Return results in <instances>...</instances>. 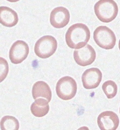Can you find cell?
<instances>
[{
    "instance_id": "cell-1",
    "label": "cell",
    "mask_w": 120,
    "mask_h": 130,
    "mask_svg": "<svg viewBox=\"0 0 120 130\" xmlns=\"http://www.w3.org/2000/svg\"><path fill=\"white\" fill-rule=\"evenodd\" d=\"M90 36V30L86 25L77 23L69 27L65 35V40L70 48L80 49L87 44Z\"/></svg>"
},
{
    "instance_id": "cell-2",
    "label": "cell",
    "mask_w": 120,
    "mask_h": 130,
    "mask_svg": "<svg viewBox=\"0 0 120 130\" xmlns=\"http://www.w3.org/2000/svg\"><path fill=\"white\" fill-rule=\"evenodd\" d=\"M94 9L98 19L104 23L114 20L118 13V7L114 0H100L95 4Z\"/></svg>"
},
{
    "instance_id": "cell-3",
    "label": "cell",
    "mask_w": 120,
    "mask_h": 130,
    "mask_svg": "<svg viewBox=\"0 0 120 130\" xmlns=\"http://www.w3.org/2000/svg\"><path fill=\"white\" fill-rule=\"evenodd\" d=\"M57 48V42L55 37L45 36L39 38L34 46L36 55L41 59H47L55 53Z\"/></svg>"
},
{
    "instance_id": "cell-4",
    "label": "cell",
    "mask_w": 120,
    "mask_h": 130,
    "mask_svg": "<svg viewBox=\"0 0 120 130\" xmlns=\"http://www.w3.org/2000/svg\"><path fill=\"white\" fill-rule=\"evenodd\" d=\"M94 41L102 49L110 50L114 48L116 38L114 32L106 26H100L94 31Z\"/></svg>"
},
{
    "instance_id": "cell-5",
    "label": "cell",
    "mask_w": 120,
    "mask_h": 130,
    "mask_svg": "<svg viewBox=\"0 0 120 130\" xmlns=\"http://www.w3.org/2000/svg\"><path fill=\"white\" fill-rule=\"evenodd\" d=\"M77 91V84L70 76H66L60 78L57 83L56 92L60 99L64 101L71 100L75 97Z\"/></svg>"
},
{
    "instance_id": "cell-6",
    "label": "cell",
    "mask_w": 120,
    "mask_h": 130,
    "mask_svg": "<svg viewBox=\"0 0 120 130\" xmlns=\"http://www.w3.org/2000/svg\"><path fill=\"white\" fill-rule=\"evenodd\" d=\"M29 53V47L26 42L18 40L11 46L9 52V58L12 63H21L27 58Z\"/></svg>"
},
{
    "instance_id": "cell-7",
    "label": "cell",
    "mask_w": 120,
    "mask_h": 130,
    "mask_svg": "<svg viewBox=\"0 0 120 130\" xmlns=\"http://www.w3.org/2000/svg\"><path fill=\"white\" fill-rule=\"evenodd\" d=\"M96 53L94 48L89 44L84 47L75 50L74 52V59L76 62L82 67L91 65L94 62Z\"/></svg>"
},
{
    "instance_id": "cell-8",
    "label": "cell",
    "mask_w": 120,
    "mask_h": 130,
    "mask_svg": "<svg viewBox=\"0 0 120 130\" xmlns=\"http://www.w3.org/2000/svg\"><path fill=\"white\" fill-rule=\"evenodd\" d=\"M97 123L101 130H115L119 126V119L117 114L114 112L107 111L99 115Z\"/></svg>"
},
{
    "instance_id": "cell-9",
    "label": "cell",
    "mask_w": 120,
    "mask_h": 130,
    "mask_svg": "<svg viewBox=\"0 0 120 130\" xmlns=\"http://www.w3.org/2000/svg\"><path fill=\"white\" fill-rule=\"evenodd\" d=\"M69 12L63 7L55 8L50 14V23L52 26L56 28H61L66 26L69 23Z\"/></svg>"
},
{
    "instance_id": "cell-10",
    "label": "cell",
    "mask_w": 120,
    "mask_h": 130,
    "mask_svg": "<svg viewBox=\"0 0 120 130\" xmlns=\"http://www.w3.org/2000/svg\"><path fill=\"white\" fill-rule=\"evenodd\" d=\"M102 78V74L97 68L88 69L84 72L82 81L84 88L92 89L98 87Z\"/></svg>"
},
{
    "instance_id": "cell-11",
    "label": "cell",
    "mask_w": 120,
    "mask_h": 130,
    "mask_svg": "<svg viewBox=\"0 0 120 130\" xmlns=\"http://www.w3.org/2000/svg\"><path fill=\"white\" fill-rule=\"evenodd\" d=\"M0 20L3 26L11 27L16 26L18 22V17L15 11L9 7H0Z\"/></svg>"
},
{
    "instance_id": "cell-12",
    "label": "cell",
    "mask_w": 120,
    "mask_h": 130,
    "mask_svg": "<svg viewBox=\"0 0 120 130\" xmlns=\"http://www.w3.org/2000/svg\"><path fill=\"white\" fill-rule=\"evenodd\" d=\"M32 94L34 100L43 98L46 99L49 102L52 99V91L51 89L45 82H37L35 83L32 89Z\"/></svg>"
},
{
    "instance_id": "cell-13",
    "label": "cell",
    "mask_w": 120,
    "mask_h": 130,
    "mask_svg": "<svg viewBox=\"0 0 120 130\" xmlns=\"http://www.w3.org/2000/svg\"><path fill=\"white\" fill-rule=\"evenodd\" d=\"M49 101L41 98L37 99L31 106V111L34 116L41 117L49 113Z\"/></svg>"
},
{
    "instance_id": "cell-14",
    "label": "cell",
    "mask_w": 120,
    "mask_h": 130,
    "mask_svg": "<svg viewBox=\"0 0 120 130\" xmlns=\"http://www.w3.org/2000/svg\"><path fill=\"white\" fill-rule=\"evenodd\" d=\"M19 124L18 120L12 116H6L1 120V129L2 130H18Z\"/></svg>"
},
{
    "instance_id": "cell-15",
    "label": "cell",
    "mask_w": 120,
    "mask_h": 130,
    "mask_svg": "<svg viewBox=\"0 0 120 130\" xmlns=\"http://www.w3.org/2000/svg\"><path fill=\"white\" fill-rule=\"evenodd\" d=\"M102 88L105 94L109 99L113 98L117 94V85L112 80L105 82L102 85Z\"/></svg>"
},
{
    "instance_id": "cell-16",
    "label": "cell",
    "mask_w": 120,
    "mask_h": 130,
    "mask_svg": "<svg viewBox=\"0 0 120 130\" xmlns=\"http://www.w3.org/2000/svg\"><path fill=\"white\" fill-rule=\"evenodd\" d=\"M9 72V66L6 60L1 58V79L2 82L6 78Z\"/></svg>"
},
{
    "instance_id": "cell-17",
    "label": "cell",
    "mask_w": 120,
    "mask_h": 130,
    "mask_svg": "<svg viewBox=\"0 0 120 130\" xmlns=\"http://www.w3.org/2000/svg\"><path fill=\"white\" fill-rule=\"evenodd\" d=\"M8 1V2H10L11 3H15V2H17L18 1H19V0H7Z\"/></svg>"
},
{
    "instance_id": "cell-18",
    "label": "cell",
    "mask_w": 120,
    "mask_h": 130,
    "mask_svg": "<svg viewBox=\"0 0 120 130\" xmlns=\"http://www.w3.org/2000/svg\"><path fill=\"white\" fill-rule=\"evenodd\" d=\"M119 48L120 51V39L119 40Z\"/></svg>"
},
{
    "instance_id": "cell-19",
    "label": "cell",
    "mask_w": 120,
    "mask_h": 130,
    "mask_svg": "<svg viewBox=\"0 0 120 130\" xmlns=\"http://www.w3.org/2000/svg\"></svg>"
}]
</instances>
